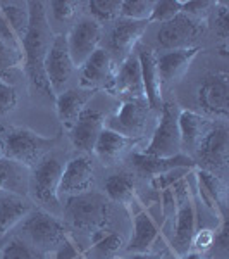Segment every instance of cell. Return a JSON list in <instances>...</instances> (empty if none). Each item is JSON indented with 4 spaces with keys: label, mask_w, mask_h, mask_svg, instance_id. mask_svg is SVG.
Instances as JSON below:
<instances>
[{
    "label": "cell",
    "mask_w": 229,
    "mask_h": 259,
    "mask_svg": "<svg viewBox=\"0 0 229 259\" xmlns=\"http://www.w3.org/2000/svg\"><path fill=\"white\" fill-rule=\"evenodd\" d=\"M107 199L118 204H128L136 197V185H135V177L128 171H119V173L110 175L103 183Z\"/></svg>",
    "instance_id": "cell-29"
},
{
    "label": "cell",
    "mask_w": 229,
    "mask_h": 259,
    "mask_svg": "<svg viewBox=\"0 0 229 259\" xmlns=\"http://www.w3.org/2000/svg\"><path fill=\"white\" fill-rule=\"evenodd\" d=\"M141 69V81H143L145 100L148 102L150 109L162 107V83L157 68V54L152 49H140L136 52Z\"/></svg>",
    "instance_id": "cell-21"
},
{
    "label": "cell",
    "mask_w": 229,
    "mask_h": 259,
    "mask_svg": "<svg viewBox=\"0 0 229 259\" xmlns=\"http://www.w3.org/2000/svg\"><path fill=\"white\" fill-rule=\"evenodd\" d=\"M214 237H215V230L207 228V227H200L197 228L193 235V240H191V247L198 252H207L214 247Z\"/></svg>",
    "instance_id": "cell-42"
},
{
    "label": "cell",
    "mask_w": 229,
    "mask_h": 259,
    "mask_svg": "<svg viewBox=\"0 0 229 259\" xmlns=\"http://www.w3.org/2000/svg\"><path fill=\"white\" fill-rule=\"evenodd\" d=\"M114 59L105 49H97L80 68V89L91 92L107 90L110 94L114 81Z\"/></svg>",
    "instance_id": "cell-15"
},
{
    "label": "cell",
    "mask_w": 229,
    "mask_h": 259,
    "mask_svg": "<svg viewBox=\"0 0 229 259\" xmlns=\"http://www.w3.org/2000/svg\"><path fill=\"white\" fill-rule=\"evenodd\" d=\"M93 97V92L86 89H68L55 97V109L61 123L71 130L78 116L86 109V104Z\"/></svg>",
    "instance_id": "cell-26"
},
{
    "label": "cell",
    "mask_w": 229,
    "mask_h": 259,
    "mask_svg": "<svg viewBox=\"0 0 229 259\" xmlns=\"http://www.w3.org/2000/svg\"><path fill=\"white\" fill-rule=\"evenodd\" d=\"M198 228V206L193 195L180 200L176 204V214L173 220V237L169 239V247L178 257L185 256L191 249V240Z\"/></svg>",
    "instance_id": "cell-14"
},
{
    "label": "cell",
    "mask_w": 229,
    "mask_h": 259,
    "mask_svg": "<svg viewBox=\"0 0 229 259\" xmlns=\"http://www.w3.org/2000/svg\"><path fill=\"white\" fill-rule=\"evenodd\" d=\"M53 259H86V256H85V250L80 247V244L74 239L68 237V239L55 249Z\"/></svg>",
    "instance_id": "cell-41"
},
{
    "label": "cell",
    "mask_w": 229,
    "mask_h": 259,
    "mask_svg": "<svg viewBox=\"0 0 229 259\" xmlns=\"http://www.w3.org/2000/svg\"><path fill=\"white\" fill-rule=\"evenodd\" d=\"M135 144H136V140L119 135L118 132H112L109 128H103L102 132H100L97 142H95L93 152L103 164H114V162Z\"/></svg>",
    "instance_id": "cell-27"
},
{
    "label": "cell",
    "mask_w": 229,
    "mask_h": 259,
    "mask_svg": "<svg viewBox=\"0 0 229 259\" xmlns=\"http://www.w3.org/2000/svg\"><path fill=\"white\" fill-rule=\"evenodd\" d=\"M2 133L6 140V157L28 169L35 168L57 142L26 128H9Z\"/></svg>",
    "instance_id": "cell-4"
},
{
    "label": "cell",
    "mask_w": 229,
    "mask_h": 259,
    "mask_svg": "<svg viewBox=\"0 0 229 259\" xmlns=\"http://www.w3.org/2000/svg\"><path fill=\"white\" fill-rule=\"evenodd\" d=\"M193 175L197 177V192L200 200L219 220V223H222L224 220H227V190L222 178L219 175L198 168L193 169Z\"/></svg>",
    "instance_id": "cell-17"
},
{
    "label": "cell",
    "mask_w": 229,
    "mask_h": 259,
    "mask_svg": "<svg viewBox=\"0 0 229 259\" xmlns=\"http://www.w3.org/2000/svg\"><path fill=\"white\" fill-rule=\"evenodd\" d=\"M205 26L207 23H203V21H197L180 12L174 19L159 26L157 44L165 50L191 49L198 36L205 30Z\"/></svg>",
    "instance_id": "cell-13"
},
{
    "label": "cell",
    "mask_w": 229,
    "mask_h": 259,
    "mask_svg": "<svg viewBox=\"0 0 229 259\" xmlns=\"http://www.w3.org/2000/svg\"><path fill=\"white\" fill-rule=\"evenodd\" d=\"M90 252L85 254H93L97 259H116V256L123 250L124 240L119 233L112 232L110 228H105L90 235Z\"/></svg>",
    "instance_id": "cell-30"
},
{
    "label": "cell",
    "mask_w": 229,
    "mask_h": 259,
    "mask_svg": "<svg viewBox=\"0 0 229 259\" xmlns=\"http://www.w3.org/2000/svg\"><path fill=\"white\" fill-rule=\"evenodd\" d=\"M212 121L197 111L181 109L178 114V130H180L181 150H186V156H193L200 139L205 135Z\"/></svg>",
    "instance_id": "cell-22"
},
{
    "label": "cell",
    "mask_w": 229,
    "mask_h": 259,
    "mask_svg": "<svg viewBox=\"0 0 229 259\" xmlns=\"http://www.w3.org/2000/svg\"><path fill=\"white\" fill-rule=\"evenodd\" d=\"M33 209L24 195L0 192V239L14 230Z\"/></svg>",
    "instance_id": "cell-25"
},
{
    "label": "cell",
    "mask_w": 229,
    "mask_h": 259,
    "mask_svg": "<svg viewBox=\"0 0 229 259\" xmlns=\"http://www.w3.org/2000/svg\"><path fill=\"white\" fill-rule=\"evenodd\" d=\"M160 118L155 126L148 145L141 152L152 157H174L183 154L180 130H178V114L176 106L173 104H162Z\"/></svg>",
    "instance_id": "cell-8"
},
{
    "label": "cell",
    "mask_w": 229,
    "mask_h": 259,
    "mask_svg": "<svg viewBox=\"0 0 229 259\" xmlns=\"http://www.w3.org/2000/svg\"><path fill=\"white\" fill-rule=\"evenodd\" d=\"M215 6H217V2H212V0H183L181 12L197 21L207 23Z\"/></svg>",
    "instance_id": "cell-36"
},
{
    "label": "cell",
    "mask_w": 229,
    "mask_h": 259,
    "mask_svg": "<svg viewBox=\"0 0 229 259\" xmlns=\"http://www.w3.org/2000/svg\"><path fill=\"white\" fill-rule=\"evenodd\" d=\"M95 185V166L88 156H76L66 162L61 175L59 197L61 195H80L86 194Z\"/></svg>",
    "instance_id": "cell-16"
},
{
    "label": "cell",
    "mask_w": 229,
    "mask_h": 259,
    "mask_svg": "<svg viewBox=\"0 0 229 259\" xmlns=\"http://www.w3.org/2000/svg\"><path fill=\"white\" fill-rule=\"evenodd\" d=\"M150 111L152 109L145 99H123L116 114L105 123V128L128 139L138 140L147 130Z\"/></svg>",
    "instance_id": "cell-9"
},
{
    "label": "cell",
    "mask_w": 229,
    "mask_h": 259,
    "mask_svg": "<svg viewBox=\"0 0 229 259\" xmlns=\"http://www.w3.org/2000/svg\"><path fill=\"white\" fill-rule=\"evenodd\" d=\"M124 259H157V257L152 256L150 252H138V254H131V256H128Z\"/></svg>",
    "instance_id": "cell-45"
},
{
    "label": "cell",
    "mask_w": 229,
    "mask_h": 259,
    "mask_svg": "<svg viewBox=\"0 0 229 259\" xmlns=\"http://www.w3.org/2000/svg\"><path fill=\"white\" fill-rule=\"evenodd\" d=\"M191 159L195 166H198V169L210 171L214 175L226 171L229 161V130L226 121L210 123L205 135L200 139Z\"/></svg>",
    "instance_id": "cell-5"
},
{
    "label": "cell",
    "mask_w": 229,
    "mask_h": 259,
    "mask_svg": "<svg viewBox=\"0 0 229 259\" xmlns=\"http://www.w3.org/2000/svg\"><path fill=\"white\" fill-rule=\"evenodd\" d=\"M152 7L153 0H124V2H121V18L148 23Z\"/></svg>",
    "instance_id": "cell-33"
},
{
    "label": "cell",
    "mask_w": 229,
    "mask_h": 259,
    "mask_svg": "<svg viewBox=\"0 0 229 259\" xmlns=\"http://www.w3.org/2000/svg\"><path fill=\"white\" fill-rule=\"evenodd\" d=\"M110 95L121 99H145L140 61L135 52L121 61L119 68H116Z\"/></svg>",
    "instance_id": "cell-18"
},
{
    "label": "cell",
    "mask_w": 229,
    "mask_h": 259,
    "mask_svg": "<svg viewBox=\"0 0 229 259\" xmlns=\"http://www.w3.org/2000/svg\"><path fill=\"white\" fill-rule=\"evenodd\" d=\"M41 259H43V257H41Z\"/></svg>",
    "instance_id": "cell-47"
},
{
    "label": "cell",
    "mask_w": 229,
    "mask_h": 259,
    "mask_svg": "<svg viewBox=\"0 0 229 259\" xmlns=\"http://www.w3.org/2000/svg\"><path fill=\"white\" fill-rule=\"evenodd\" d=\"M229 242H227V220H224L219 225V230H215V237H214V247L219 250L220 254H226L229 249Z\"/></svg>",
    "instance_id": "cell-43"
},
{
    "label": "cell",
    "mask_w": 229,
    "mask_h": 259,
    "mask_svg": "<svg viewBox=\"0 0 229 259\" xmlns=\"http://www.w3.org/2000/svg\"><path fill=\"white\" fill-rule=\"evenodd\" d=\"M197 102L203 116H214L224 121L229 116V76L212 73L203 78L197 92ZM200 112V114H202Z\"/></svg>",
    "instance_id": "cell-12"
},
{
    "label": "cell",
    "mask_w": 229,
    "mask_h": 259,
    "mask_svg": "<svg viewBox=\"0 0 229 259\" xmlns=\"http://www.w3.org/2000/svg\"><path fill=\"white\" fill-rule=\"evenodd\" d=\"M212 18H214V28L215 33L222 40L227 38L229 35V12H227V4L226 2H217L215 9L212 11Z\"/></svg>",
    "instance_id": "cell-40"
},
{
    "label": "cell",
    "mask_w": 229,
    "mask_h": 259,
    "mask_svg": "<svg viewBox=\"0 0 229 259\" xmlns=\"http://www.w3.org/2000/svg\"><path fill=\"white\" fill-rule=\"evenodd\" d=\"M147 28L148 23L145 21H130L119 18L109 35V54L110 56L114 54L119 61H124L130 54H133V49L138 45Z\"/></svg>",
    "instance_id": "cell-20"
},
{
    "label": "cell",
    "mask_w": 229,
    "mask_h": 259,
    "mask_svg": "<svg viewBox=\"0 0 229 259\" xmlns=\"http://www.w3.org/2000/svg\"><path fill=\"white\" fill-rule=\"evenodd\" d=\"M198 52H200L198 47H191V49H180V50H167V52L157 56V68H159L162 89L170 85L174 80H178L190 68L191 61L197 57Z\"/></svg>",
    "instance_id": "cell-24"
},
{
    "label": "cell",
    "mask_w": 229,
    "mask_h": 259,
    "mask_svg": "<svg viewBox=\"0 0 229 259\" xmlns=\"http://www.w3.org/2000/svg\"><path fill=\"white\" fill-rule=\"evenodd\" d=\"M180 259H209L205 256V252H198V250H190L185 256H181Z\"/></svg>",
    "instance_id": "cell-44"
},
{
    "label": "cell",
    "mask_w": 229,
    "mask_h": 259,
    "mask_svg": "<svg viewBox=\"0 0 229 259\" xmlns=\"http://www.w3.org/2000/svg\"><path fill=\"white\" fill-rule=\"evenodd\" d=\"M103 128H105V116L97 109L86 107L69 130V137L74 149L85 154L93 152L95 142Z\"/></svg>",
    "instance_id": "cell-19"
},
{
    "label": "cell",
    "mask_w": 229,
    "mask_h": 259,
    "mask_svg": "<svg viewBox=\"0 0 229 259\" xmlns=\"http://www.w3.org/2000/svg\"><path fill=\"white\" fill-rule=\"evenodd\" d=\"M16 230L18 239L26 242L36 252H55V249L69 237L66 225L43 207H33Z\"/></svg>",
    "instance_id": "cell-3"
},
{
    "label": "cell",
    "mask_w": 229,
    "mask_h": 259,
    "mask_svg": "<svg viewBox=\"0 0 229 259\" xmlns=\"http://www.w3.org/2000/svg\"><path fill=\"white\" fill-rule=\"evenodd\" d=\"M45 76H47L48 87L52 90L53 97H57L62 92L68 90L71 76L74 73V64L69 56L68 41L66 35H53V40L50 44V49L45 57Z\"/></svg>",
    "instance_id": "cell-11"
},
{
    "label": "cell",
    "mask_w": 229,
    "mask_h": 259,
    "mask_svg": "<svg viewBox=\"0 0 229 259\" xmlns=\"http://www.w3.org/2000/svg\"><path fill=\"white\" fill-rule=\"evenodd\" d=\"M6 157V140H4V133L0 132V159Z\"/></svg>",
    "instance_id": "cell-46"
},
{
    "label": "cell",
    "mask_w": 229,
    "mask_h": 259,
    "mask_svg": "<svg viewBox=\"0 0 229 259\" xmlns=\"http://www.w3.org/2000/svg\"><path fill=\"white\" fill-rule=\"evenodd\" d=\"M131 164L136 169V173L150 178L176 168H197L193 159L190 156H186V154H178L174 157H152L145 156L143 152H133Z\"/></svg>",
    "instance_id": "cell-23"
},
{
    "label": "cell",
    "mask_w": 229,
    "mask_h": 259,
    "mask_svg": "<svg viewBox=\"0 0 229 259\" xmlns=\"http://www.w3.org/2000/svg\"><path fill=\"white\" fill-rule=\"evenodd\" d=\"M47 7L52 12V16L61 23H68L76 16L78 9H80V4L73 2V0H59V2H50Z\"/></svg>",
    "instance_id": "cell-38"
},
{
    "label": "cell",
    "mask_w": 229,
    "mask_h": 259,
    "mask_svg": "<svg viewBox=\"0 0 229 259\" xmlns=\"http://www.w3.org/2000/svg\"><path fill=\"white\" fill-rule=\"evenodd\" d=\"M28 187H30L28 168L7 159V157L0 159V192L26 195Z\"/></svg>",
    "instance_id": "cell-28"
},
{
    "label": "cell",
    "mask_w": 229,
    "mask_h": 259,
    "mask_svg": "<svg viewBox=\"0 0 229 259\" xmlns=\"http://www.w3.org/2000/svg\"><path fill=\"white\" fill-rule=\"evenodd\" d=\"M18 106V92L14 85L0 78V116H6Z\"/></svg>",
    "instance_id": "cell-39"
},
{
    "label": "cell",
    "mask_w": 229,
    "mask_h": 259,
    "mask_svg": "<svg viewBox=\"0 0 229 259\" xmlns=\"http://www.w3.org/2000/svg\"><path fill=\"white\" fill-rule=\"evenodd\" d=\"M183 0H153L152 14H150L148 23H167L174 19L181 12Z\"/></svg>",
    "instance_id": "cell-34"
},
{
    "label": "cell",
    "mask_w": 229,
    "mask_h": 259,
    "mask_svg": "<svg viewBox=\"0 0 229 259\" xmlns=\"http://www.w3.org/2000/svg\"><path fill=\"white\" fill-rule=\"evenodd\" d=\"M0 14L7 21L11 30L23 44L30 28V7L28 2H0Z\"/></svg>",
    "instance_id": "cell-31"
},
{
    "label": "cell",
    "mask_w": 229,
    "mask_h": 259,
    "mask_svg": "<svg viewBox=\"0 0 229 259\" xmlns=\"http://www.w3.org/2000/svg\"><path fill=\"white\" fill-rule=\"evenodd\" d=\"M128 207L131 209V220H133V235L130 242L126 245V250L131 254L138 252H148L153 249V245L157 244L160 237L162 223H159L160 207L159 211H155L153 207H147L145 204H141L138 197H135L128 204Z\"/></svg>",
    "instance_id": "cell-7"
},
{
    "label": "cell",
    "mask_w": 229,
    "mask_h": 259,
    "mask_svg": "<svg viewBox=\"0 0 229 259\" xmlns=\"http://www.w3.org/2000/svg\"><path fill=\"white\" fill-rule=\"evenodd\" d=\"M191 171H193V168H176V169L165 171V173L155 175V177L150 178V187H152V190H155V192L170 189V187H173L176 182H180L181 178L188 177Z\"/></svg>",
    "instance_id": "cell-37"
},
{
    "label": "cell",
    "mask_w": 229,
    "mask_h": 259,
    "mask_svg": "<svg viewBox=\"0 0 229 259\" xmlns=\"http://www.w3.org/2000/svg\"><path fill=\"white\" fill-rule=\"evenodd\" d=\"M103 28L90 16H81L73 23L69 33L66 35L69 56L76 69H80L91 54L98 49L102 40Z\"/></svg>",
    "instance_id": "cell-10"
},
{
    "label": "cell",
    "mask_w": 229,
    "mask_h": 259,
    "mask_svg": "<svg viewBox=\"0 0 229 259\" xmlns=\"http://www.w3.org/2000/svg\"><path fill=\"white\" fill-rule=\"evenodd\" d=\"M88 16L97 23H109L121 18V2L119 0H91L88 2Z\"/></svg>",
    "instance_id": "cell-32"
},
{
    "label": "cell",
    "mask_w": 229,
    "mask_h": 259,
    "mask_svg": "<svg viewBox=\"0 0 229 259\" xmlns=\"http://www.w3.org/2000/svg\"><path fill=\"white\" fill-rule=\"evenodd\" d=\"M62 169H64V166H62L59 157L50 156V154H47L35 168H31L28 190L31 192L33 199L43 207L59 209V183Z\"/></svg>",
    "instance_id": "cell-6"
},
{
    "label": "cell",
    "mask_w": 229,
    "mask_h": 259,
    "mask_svg": "<svg viewBox=\"0 0 229 259\" xmlns=\"http://www.w3.org/2000/svg\"><path fill=\"white\" fill-rule=\"evenodd\" d=\"M0 259H41V256L26 242L14 237L0 249Z\"/></svg>",
    "instance_id": "cell-35"
},
{
    "label": "cell",
    "mask_w": 229,
    "mask_h": 259,
    "mask_svg": "<svg viewBox=\"0 0 229 259\" xmlns=\"http://www.w3.org/2000/svg\"><path fill=\"white\" fill-rule=\"evenodd\" d=\"M30 7V28L23 40V69L28 76L30 87L35 94L43 97H53L45 76V57L53 40L45 2H28Z\"/></svg>",
    "instance_id": "cell-1"
},
{
    "label": "cell",
    "mask_w": 229,
    "mask_h": 259,
    "mask_svg": "<svg viewBox=\"0 0 229 259\" xmlns=\"http://www.w3.org/2000/svg\"><path fill=\"white\" fill-rule=\"evenodd\" d=\"M62 214L74 230L88 235L109 228L112 223V207L109 200L93 192L69 197L64 204Z\"/></svg>",
    "instance_id": "cell-2"
}]
</instances>
